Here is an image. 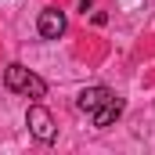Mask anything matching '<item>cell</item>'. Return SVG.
I'll use <instances>...</instances> for the list:
<instances>
[{
	"label": "cell",
	"instance_id": "obj_2",
	"mask_svg": "<svg viewBox=\"0 0 155 155\" xmlns=\"http://www.w3.org/2000/svg\"><path fill=\"white\" fill-rule=\"evenodd\" d=\"M40 36L43 40H58L65 33V15L58 11V7H47V11H40V22H36Z\"/></svg>",
	"mask_w": 155,
	"mask_h": 155
},
{
	"label": "cell",
	"instance_id": "obj_1",
	"mask_svg": "<svg viewBox=\"0 0 155 155\" xmlns=\"http://www.w3.org/2000/svg\"><path fill=\"white\" fill-rule=\"evenodd\" d=\"M25 126H29V134L36 137L40 144H51V141H54V134H58V126H54V116H51L43 105H33V108L25 112Z\"/></svg>",
	"mask_w": 155,
	"mask_h": 155
},
{
	"label": "cell",
	"instance_id": "obj_7",
	"mask_svg": "<svg viewBox=\"0 0 155 155\" xmlns=\"http://www.w3.org/2000/svg\"><path fill=\"white\" fill-rule=\"evenodd\" d=\"M90 4H94V0H79V7H83V11H87V7H90Z\"/></svg>",
	"mask_w": 155,
	"mask_h": 155
},
{
	"label": "cell",
	"instance_id": "obj_6",
	"mask_svg": "<svg viewBox=\"0 0 155 155\" xmlns=\"http://www.w3.org/2000/svg\"><path fill=\"white\" fill-rule=\"evenodd\" d=\"M22 94H29V97H43V94H47V83H43L36 72H29V79H25V90H22Z\"/></svg>",
	"mask_w": 155,
	"mask_h": 155
},
{
	"label": "cell",
	"instance_id": "obj_3",
	"mask_svg": "<svg viewBox=\"0 0 155 155\" xmlns=\"http://www.w3.org/2000/svg\"><path fill=\"white\" fill-rule=\"evenodd\" d=\"M119 116H123V97H116V94H112L108 101H101V105H97V108L90 112L94 126H112V123H116Z\"/></svg>",
	"mask_w": 155,
	"mask_h": 155
},
{
	"label": "cell",
	"instance_id": "obj_5",
	"mask_svg": "<svg viewBox=\"0 0 155 155\" xmlns=\"http://www.w3.org/2000/svg\"><path fill=\"white\" fill-rule=\"evenodd\" d=\"M25 79H29V69L18 65V61L4 69V83H7V90H25Z\"/></svg>",
	"mask_w": 155,
	"mask_h": 155
},
{
	"label": "cell",
	"instance_id": "obj_4",
	"mask_svg": "<svg viewBox=\"0 0 155 155\" xmlns=\"http://www.w3.org/2000/svg\"><path fill=\"white\" fill-rule=\"evenodd\" d=\"M108 97H112L108 87H87V90L76 97V108H79V112H94V108H97L101 101H108Z\"/></svg>",
	"mask_w": 155,
	"mask_h": 155
}]
</instances>
